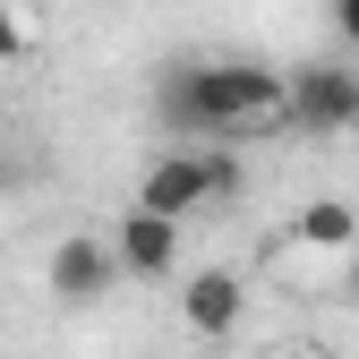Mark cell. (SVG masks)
I'll return each instance as SVG.
<instances>
[{
  "instance_id": "cell-5",
  "label": "cell",
  "mask_w": 359,
  "mask_h": 359,
  "mask_svg": "<svg viewBox=\"0 0 359 359\" xmlns=\"http://www.w3.org/2000/svg\"><path fill=\"white\" fill-rule=\"evenodd\" d=\"M103 240H111V265L137 274V283H171L180 274V222H163V214H137V205H128Z\"/></svg>"
},
{
  "instance_id": "cell-8",
  "label": "cell",
  "mask_w": 359,
  "mask_h": 359,
  "mask_svg": "<svg viewBox=\"0 0 359 359\" xmlns=\"http://www.w3.org/2000/svg\"><path fill=\"white\" fill-rule=\"evenodd\" d=\"M197 171H205V205L240 197V146H197Z\"/></svg>"
},
{
  "instance_id": "cell-2",
  "label": "cell",
  "mask_w": 359,
  "mask_h": 359,
  "mask_svg": "<svg viewBox=\"0 0 359 359\" xmlns=\"http://www.w3.org/2000/svg\"><path fill=\"white\" fill-rule=\"evenodd\" d=\"M283 128L308 137H342L359 128V60H308L283 77Z\"/></svg>"
},
{
  "instance_id": "cell-7",
  "label": "cell",
  "mask_w": 359,
  "mask_h": 359,
  "mask_svg": "<svg viewBox=\"0 0 359 359\" xmlns=\"http://www.w3.org/2000/svg\"><path fill=\"white\" fill-rule=\"evenodd\" d=\"M299 248H334V257H351V248H359V214H351L342 197H308V205H299Z\"/></svg>"
},
{
  "instance_id": "cell-6",
  "label": "cell",
  "mask_w": 359,
  "mask_h": 359,
  "mask_svg": "<svg viewBox=\"0 0 359 359\" xmlns=\"http://www.w3.org/2000/svg\"><path fill=\"white\" fill-rule=\"evenodd\" d=\"M137 214H163V222H189L205 214V171H197V146H163L137 180Z\"/></svg>"
},
{
  "instance_id": "cell-4",
  "label": "cell",
  "mask_w": 359,
  "mask_h": 359,
  "mask_svg": "<svg viewBox=\"0 0 359 359\" xmlns=\"http://www.w3.org/2000/svg\"><path fill=\"white\" fill-rule=\"evenodd\" d=\"M240 317H248V283L231 274V265H197V274H180V325H189L197 342L240 334Z\"/></svg>"
},
{
  "instance_id": "cell-14",
  "label": "cell",
  "mask_w": 359,
  "mask_h": 359,
  "mask_svg": "<svg viewBox=\"0 0 359 359\" xmlns=\"http://www.w3.org/2000/svg\"><path fill=\"white\" fill-rule=\"evenodd\" d=\"M334 9H342V0H334Z\"/></svg>"
},
{
  "instance_id": "cell-9",
  "label": "cell",
  "mask_w": 359,
  "mask_h": 359,
  "mask_svg": "<svg viewBox=\"0 0 359 359\" xmlns=\"http://www.w3.org/2000/svg\"><path fill=\"white\" fill-rule=\"evenodd\" d=\"M9 60H26V18L0 0V69H9Z\"/></svg>"
},
{
  "instance_id": "cell-3",
  "label": "cell",
  "mask_w": 359,
  "mask_h": 359,
  "mask_svg": "<svg viewBox=\"0 0 359 359\" xmlns=\"http://www.w3.org/2000/svg\"><path fill=\"white\" fill-rule=\"evenodd\" d=\"M111 283H120V265H111L103 231H69V240H52V257H43V291H52L60 308H95Z\"/></svg>"
},
{
  "instance_id": "cell-10",
  "label": "cell",
  "mask_w": 359,
  "mask_h": 359,
  "mask_svg": "<svg viewBox=\"0 0 359 359\" xmlns=\"http://www.w3.org/2000/svg\"><path fill=\"white\" fill-rule=\"evenodd\" d=\"M334 34L351 43V52H359V0H342V9H334Z\"/></svg>"
},
{
  "instance_id": "cell-11",
  "label": "cell",
  "mask_w": 359,
  "mask_h": 359,
  "mask_svg": "<svg viewBox=\"0 0 359 359\" xmlns=\"http://www.w3.org/2000/svg\"><path fill=\"white\" fill-rule=\"evenodd\" d=\"M342 291H351V308H359V248H351V274H342Z\"/></svg>"
},
{
  "instance_id": "cell-12",
  "label": "cell",
  "mask_w": 359,
  "mask_h": 359,
  "mask_svg": "<svg viewBox=\"0 0 359 359\" xmlns=\"http://www.w3.org/2000/svg\"><path fill=\"white\" fill-rule=\"evenodd\" d=\"M9 189H18V163H9V154H0V197H9Z\"/></svg>"
},
{
  "instance_id": "cell-13",
  "label": "cell",
  "mask_w": 359,
  "mask_h": 359,
  "mask_svg": "<svg viewBox=\"0 0 359 359\" xmlns=\"http://www.w3.org/2000/svg\"><path fill=\"white\" fill-rule=\"evenodd\" d=\"M299 359H317V351H299Z\"/></svg>"
},
{
  "instance_id": "cell-1",
  "label": "cell",
  "mask_w": 359,
  "mask_h": 359,
  "mask_svg": "<svg viewBox=\"0 0 359 359\" xmlns=\"http://www.w3.org/2000/svg\"><path fill=\"white\" fill-rule=\"evenodd\" d=\"M154 120L171 146H248L283 128V77L257 60H180L154 86Z\"/></svg>"
}]
</instances>
